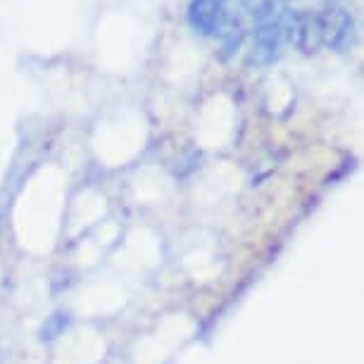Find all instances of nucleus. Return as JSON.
Wrapping results in <instances>:
<instances>
[{
    "mask_svg": "<svg viewBox=\"0 0 364 364\" xmlns=\"http://www.w3.org/2000/svg\"><path fill=\"white\" fill-rule=\"evenodd\" d=\"M286 33L288 12L277 0H262V5L255 10V55L259 63H267L279 53Z\"/></svg>",
    "mask_w": 364,
    "mask_h": 364,
    "instance_id": "1",
    "label": "nucleus"
},
{
    "mask_svg": "<svg viewBox=\"0 0 364 364\" xmlns=\"http://www.w3.org/2000/svg\"><path fill=\"white\" fill-rule=\"evenodd\" d=\"M231 0H191L188 3V26L200 36H217L224 33L229 19Z\"/></svg>",
    "mask_w": 364,
    "mask_h": 364,
    "instance_id": "2",
    "label": "nucleus"
},
{
    "mask_svg": "<svg viewBox=\"0 0 364 364\" xmlns=\"http://www.w3.org/2000/svg\"><path fill=\"white\" fill-rule=\"evenodd\" d=\"M319 24V41L333 50H338L353 38L355 31V19L348 10L343 8H326L317 15Z\"/></svg>",
    "mask_w": 364,
    "mask_h": 364,
    "instance_id": "3",
    "label": "nucleus"
},
{
    "mask_svg": "<svg viewBox=\"0 0 364 364\" xmlns=\"http://www.w3.org/2000/svg\"><path fill=\"white\" fill-rule=\"evenodd\" d=\"M288 31H291L295 46L307 53L321 46L317 15H312V12H288Z\"/></svg>",
    "mask_w": 364,
    "mask_h": 364,
    "instance_id": "4",
    "label": "nucleus"
},
{
    "mask_svg": "<svg viewBox=\"0 0 364 364\" xmlns=\"http://www.w3.org/2000/svg\"><path fill=\"white\" fill-rule=\"evenodd\" d=\"M277 3H286V0H277Z\"/></svg>",
    "mask_w": 364,
    "mask_h": 364,
    "instance_id": "5",
    "label": "nucleus"
}]
</instances>
